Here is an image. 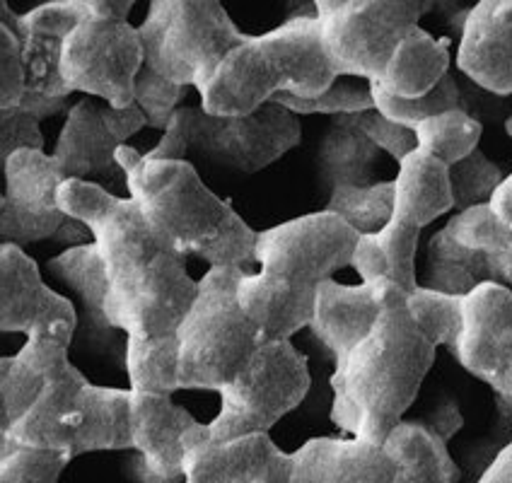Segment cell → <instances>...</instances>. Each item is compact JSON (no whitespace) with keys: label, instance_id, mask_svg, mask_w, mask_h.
<instances>
[{"label":"cell","instance_id":"1","mask_svg":"<svg viewBox=\"0 0 512 483\" xmlns=\"http://www.w3.org/2000/svg\"><path fill=\"white\" fill-rule=\"evenodd\" d=\"M58 203L95 237L107 269V322L124 331L126 348L177 339L199 281L184 269L182 256L155 242L138 203L87 179H66Z\"/></svg>","mask_w":512,"mask_h":483},{"label":"cell","instance_id":"2","mask_svg":"<svg viewBox=\"0 0 512 483\" xmlns=\"http://www.w3.org/2000/svg\"><path fill=\"white\" fill-rule=\"evenodd\" d=\"M433 363L435 346L406 310V293L387 281L375 327L336 360L331 421L353 438L384 445L416 401Z\"/></svg>","mask_w":512,"mask_h":483},{"label":"cell","instance_id":"3","mask_svg":"<svg viewBox=\"0 0 512 483\" xmlns=\"http://www.w3.org/2000/svg\"><path fill=\"white\" fill-rule=\"evenodd\" d=\"M360 235L336 213L300 215L259 232V273H244L237 295L242 310L269 339H290L310 327L319 285L353 264Z\"/></svg>","mask_w":512,"mask_h":483},{"label":"cell","instance_id":"4","mask_svg":"<svg viewBox=\"0 0 512 483\" xmlns=\"http://www.w3.org/2000/svg\"><path fill=\"white\" fill-rule=\"evenodd\" d=\"M131 199L141 208L150 235L165 252L196 254L211 266L256 264L254 232L230 201L218 199L189 160H153L131 145L116 150Z\"/></svg>","mask_w":512,"mask_h":483},{"label":"cell","instance_id":"5","mask_svg":"<svg viewBox=\"0 0 512 483\" xmlns=\"http://www.w3.org/2000/svg\"><path fill=\"white\" fill-rule=\"evenodd\" d=\"M75 327L44 331L46 380L37 401L3 438L75 459L90 452L133 450L131 389L95 387L68 358Z\"/></svg>","mask_w":512,"mask_h":483},{"label":"cell","instance_id":"6","mask_svg":"<svg viewBox=\"0 0 512 483\" xmlns=\"http://www.w3.org/2000/svg\"><path fill=\"white\" fill-rule=\"evenodd\" d=\"M319 17H295L232 49L201 87L208 114H252L276 95L319 97L339 80Z\"/></svg>","mask_w":512,"mask_h":483},{"label":"cell","instance_id":"7","mask_svg":"<svg viewBox=\"0 0 512 483\" xmlns=\"http://www.w3.org/2000/svg\"><path fill=\"white\" fill-rule=\"evenodd\" d=\"M240 266H211L199 281L194 305L177 329L179 389H220L247 368L266 341L259 324L242 310Z\"/></svg>","mask_w":512,"mask_h":483},{"label":"cell","instance_id":"8","mask_svg":"<svg viewBox=\"0 0 512 483\" xmlns=\"http://www.w3.org/2000/svg\"><path fill=\"white\" fill-rule=\"evenodd\" d=\"M298 116L276 102L252 114H208L203 107H179L150 150L153 160H189L191 155L223 170L256 174L300 145Z\"/></svg>","mask_w":512,"mask_h":483},{"label":"cell","instance_id":"9","mask_svg":"<svg viewBox=\"0 0 512 483\" xmlns=\"http://www.w3.org/2000/svg\"><path fill=\"white\" fill-rule=\"evenodd\" d=\"M450 211H455V203L447 165L416 148L399 162L392 218L375 235L360 237L351 266L363 281H389L404 293H413L418 288V237L423 228Z\"/></svg>","mask_w":512,"mask_h":483},{"label":"cell","instance_id":"10","mask_svg":"<svg viewBox=\"0 0 512 483\" xmlns=\"http://www.w3.org/2000/svg\"><path fill=\"white\" fill-rule=\"evenodd\" d=\"M145 66L174 85L201 90L247 34L232 22L223 0H150L138 27Z\"/></svg>","mask_w":512,"mask_h":483},{"label":"cell","instance_id":"11","mask_svg":"<svg viewBox=\"0 0 512 483\" xmlns=\"http://www.w3.org/2000/svg\"><path fill=\"white\" fill-rule=\"evenodd\" d=\"M307 358L290 339H269L249 365L220 389V413L208 423V438L228 442L269 430L295 411L310 392Z\"/></svg>","mask_w":512,"mask_h":483},{"label":"cell","instance_id":"12","mask_svg":"<svg viewBox=\"0 0 512 483\" xmlns=\"http://www.w3.org/2000/svg\"><path fill=\"white\" fill-rule=\"evenodd\" d=\"M5 191L0 206V240L27 247L34 242H95L90 228L63 213L58 189L66 182L54 155L44 150H17L3 162Z\"/></svg>","mask_w":512,"mask_h":483},{"label":"cell","instance_id":"13","mask_svg":"<svg viewBox=\"0 0 512 483\" xmlns=\"http://www.w3.org/2000/svg\"><path fill=\"white\" fill-rule=\"evenodd\" d=\"M428 288L467 295L481 283L512 290V230L491 206L459 211L428 242Z\"/></svg>","mask_w":512,"mask_h":483},{"label":"cell","instance_id":"14","mask_svg":"<svg viewBox=\"0 0 512 483\" xmlns=\"http://www.w3.org/2000/svg\"><path fill=\"white\" fill-rule=\"evenodd\" d=\"M430 8L433 0H343L334 13L319 17L336 73L380 80L401 39Z\"/></svg>","mask_w":512,"mask_h":483},{"label":"cell","instance_id":"15","mask_svg":"<svg viewBox=\"0 0 512 483\" xmlns=\"http://www.w3.org/2000/svg\"><path fill=\"white\" fill-rule=\"evenodd\" d=\"M143 66L141 32L128 20L83 15L63 44L61 73L68 90L119 109L133 104V87Z\"/></svg>","mask_w":512,"mask_h":483},{"label":"cell","instance_id":"16","mask_svg":"<svg viewBox=\"0 0 512 483\" xmlns=\"http://www.w3.org/2000/svg\"><path fill=\"white\" fill-rule=\"evenodd\" d=\"M464 370L512 399V290L481 283L464 295L462 334L452 351Z\"/></svg>","mask_w":512,"mask_h":483},{"label":"cell","instance_id":"17","mask_svg":"<svg viewBox=\"0 0 512 483\" xmlns=\"http://www.w3.org/2000/svg\"><path fill=\"white\" fill-rule=\"evenodd\" d=\"M145 126H148V119L136 104L119 109L107 102L83 100L68 109L54 160L66 179L104 174L119 167L116 150Z\"/></svg>","mask_w":512,"mask_h":483},{"label":"cell","instance_id":"18","mask_svg":"<svg viewBox=\"0 0 512 483\" xmlns=\"http://www.w3.org/2000/svg\"><path fill=\"white\" fill-rule=\"evenodd\" d=\"M290 469V455L269 433L215 442L199 423L184 440L186 483H290Z\"/></svg>","mask_w":512,"mask_h":483},{"label":"cell","instance_id":"19","mask_svg":"<svg viewBox=\"0 0 512 483\" xmlns=\"http://www.w3.org/2000/svg\"><path fill=\"white\" fill-rule=\"evenodd\" d=\"M199 426L182 406L172 404L170 394L131 389L133 476L141 483L184 481V440Z\"/></svg>","mask_w":512,"mask_h":483},{"label":"cell","instance_id":"20","mask_svg":"<svg viewBox=\"0 0 512 483\" xmlns=\"http://www.w3.org/2000/svg\"><path fill=\"white\" fill-rule=\"evenodd\" d=\"M56 324H78L73 302L44 283L22 247L0 244V329L29 336Z\"/></svg>","mask_w":512,"mask_h":483},{"label":"cell","instance_id":"21","mask_svg":"<svg viewBox=\"0 0 512 483\" xmlns=\"http://www.w3.org/2000/svg\"><path fill=\"white\" fill-rule=\"evenodd\" d=\"M457 66L493 95H512V0H479L464 17Z\"/></svg>","mask_w":512,"mask_h":483},{"label":"cell","instance_id":"22","mask_svg":"<svg viewBox=\"0 0 512 483\" xmlns=\"http://www.w3.org/2000/svg\"><path fill=\"white\" fill-rule=\"evenodd\" d=\"M80 20L83 15L68 0H51L25 15H17L13 29L22 42L27 92L51 97V100L71 97L61 73V56L66 37L78 27Z\"/></svg>","mask_w":512,"mask_h":483},{"label":"cell","instance_id":"23","mask_svg":"<svg viewBox=\"0 0 512 483\" xmlns=\"http://www.w3.org/2000/svg\"><path fill=\"white\" fill-rule=\"evenodd\" d=\"M290 483H394L399 464L382 445L314 438L290 452Z\"/></svg>","mask_w":512,"mask_h":483},{"label":"cell","instance_id":"24","mask_svg":"<svg viewBox=\"0 0 512 483\" xmlns=\"http://www.w3.org/2000/svg\"><path fill=\"white\" fill-rule=\"evenodd\" d=\"M384 285L387 281L341 285L331 278L319 285L310 327L334 360L346 356L375 327L382 312Z\"/></svg>","mask_w":512,"mask_h":483},{"label":"cell","instance_id":"25","mask_svg":"<svg viewBox=\"0 0 512 483\" xmlns=\"http://www.w3.org/2000/svg\"><path fill=\"white\" fill-rule=\"evenodd\" d=\"M450 73V42L413 27L389 58L382 78L375 80L392 95L413 100L433 90Z\"/></svg>","mask_w":512,"mask_h":483},{"label":"cell","instance_id":"26","mask_svg":"<svg viewBox=\"0 0 512 483\" xmlns=\"http://www.w3.org/2000/svg\"><path fill=\"white\" fill-rule=\"evenodd\" d=\"M384 450L397 459L394 483H457L459 469L447 452V442L426 423L401 421L384 440Z\"/></svg>","mask_w":512,"mask_h":483},{"label":"cell","instance_id":"27","mask_svg":"<svg viewBox=\"0 0 512 483\" xmlns=\"http://www.w3.org/2000/svg\"><path fill=\"white\" fill-rule=\"evenodd\" d=\"M380 148L358 124V114L334 116L319 143V177L336 189L341 184H365L375 167Z\"/></svg>","mask_w":512,"mask_h":483},{"label":"cell","instance_id":"28","mask_svg":"<svg viewBox=\"0 0 512 483\" xmlns=\"http://www.w3.org/2000/svg\"><path fill=\"white\" fill-rule=\"evenodd\" d=\"M46 380L44 331H34L15 356L0 360V433H8L42 394Z\"/></svg>","mask_w":512,"mask_h":483},{"label":"cell","instance_id":"29","mask_svg":"<svg viewBox=\"0 0 512 483\" xmlns=\"http://www.w3.org/2000/svg\"><path fill=\"white\" fill-rule=\"evenodd\" d=\"M51 276H56L66 288H71L83 302L85 319L95 331H109L107 322V269L95 242L78 244L66 249L46 264Z\"/></svg>","mask_w":512,"mask_h":483},{"label":"cell","instance_id":"30","mask_svg":"<svg viewBox=\"0 0 512 483\" xmlns=\"http://www.w3.org/2000/svg\"><path fill=\"white\" fill-rule=\"evenodd\" d=\"M413 133H416L418 148L450 167L474 150H479L484 126L464 109H450V112L435 114L421 121L413 128Z\"/></svg>","mask_w":512,"mask_h":483},{"label":"cell","instance_id":"31","mask_svg":"<svg viewBox=\"0 0 512 483\" xmlns=\"http://www.w3.org/2000/svg\"><path fill=\"white\" fill-rule=\"evenodd\" d=\"M327 211L346 220L360 237L375 235L392 218L394 182L336 186L331 189Z\"/></svg>","mask_w":512,"mask_h":483},{"label":"cell","instance_id":"32","mask_svg":"<svg viewBox=\"0 0 512 483\" xmlns=\"http://www.w3.org/2000/svg\"><path fill=\"white\" fill-rule=\"evenodd\" d=\"M406 310L435 348L445 346L450 353L455 351L459 334H462L464 295L418 285L413 293H406Z\"/></svg>","mask_w":512,"mask_h":483},{"label":"cell","instance_id":"33","mask_svg":"<svg viewBox=\"0 0 512 483\" xmlns=\"http://www.w3.org/2000/svg\"><path fill=\"white\" fill-rule=\"evenodd\" d=\"M370 90L377 112L387 116V119L397 121L399 126L411 128V131L421 124V121L430 119V116L450 112V109H464L462 92H459L457 80L452 78V73H447L433 90L426 92V95L413 97V100H404V97L392 95V92H387L377 83H370Z\"/></svg>","mask_w":512,"mask_h":483},{"label":"cell","instance_id":"34","mask_svg":"<svg viewBox=\"0 0 512 483\" xmlns=\"http://www.w3.org/2000/svg\"><path fill=\"white\" fill-rule=\"evenodd\" d=\"M447 177H450L452 203L459 213L474 206H488L498 186L503 184L505 174L481 150H474L464 160L447 167Z\"/></svg>","mask_w":512,"mask_h":483},{"label":"cell","instance_id":"35","mask_svg":"<svg viewBox=\"0 0 512 483\" xmlns=\"http://www.w3.org/2000/svg\"><path fill=\"white\" fill-rule=\"evenodd\" d=\"M68 462L71 459L61 452L34 450L3 438L0 483H58Z\"/></svg>","mask_w":512,"mask_h":483},{"label":"cell","instance_id":"36","mask_svg":"<svg viewBox=\"0 0 512 483\" xmlns=\"http://www.w3.org/2000/svg\"><path fill=\"white\" fill-rule=\"evenodd\" d=\"M271 102L278 107L288 109L295 116H314V114H327V116H341V114H363L375 109V100H372L370 83L368 87H360L353 83H339L329 87L319 97H295V95H276Z\"/></svg>","mask_w":512,"mask_h":483},{"label":"cell","instance_id":"37","mask_svg":"<svg viewBox=\"0 0 512 483\" xmlns=\"http://www.w3.org/2000/svg\"><path fill=\"white\" fill-rule=\"evenodd\" d=\"M186 92H189V87L174 85L160 73H155L153 68L143 66L136 78V87H133V104L145 114L150 128L165 131Z\"/></svg>","mask_w":512,"mask_h":483},{"label":"cell","instance_id":"38","mask_svg":"<svg viewBox=\"0 0 512 483\" xmlns=\"http://www.w3.org/2000/svg\"><path fill=\"white\" fill-rule=\"evenodd\" d=\"M27 92V71L22 42L15 29L0 27V109L20 107Z\"/></svg>","mask_w":512,"mask_h":483},{"label":"cell","instance_id":"39","mask_svg":"<svg viewBox=\"0 0 512 483\" xmlns=\"http://www.w3.org/2000/svg\"><path fill=\"white\" fill-rule=\"evenodd\" d=\"M358 124L377 148L384 150L387 155H392L397 162H404L406 157L418 148L416 133H413L411 128L399 126L397 121L387 119V116L377 112V109L358 114Z\"/></svg>","mask_w":512,"mask_h":483},{"label":"cell","instance_id":"40","mask_svg":"<svg viewBox=\"0 0 512 483\" xmlns=\"http://www.w3.org/2000/svg\"><path fill=\"white\" fill-rule=\"evenodd\" d=\"M17 150H44L39 119L22 107L0 109V157L3 162Z\"/></svg>","mask_w":512,"mask_h":483},{"label":"cell","instance_id":"41","mask_svg":"<svg viewBox=\"0 0 512 483\" xmlns=\"http://www.w3.org/2000/svg\"><path fill=\"white\" fill-rule=\"evenodd\" d=\"M80 15L107 17V20H128L138 0H68Z\"/></svg>","mask_w":512,"mask_h":483},{"label":"cell","instance_id":"42","mask_svg":"<svg viewBox=\"0 0 512 483\" xmlns=\"http://www.w3.org/2000/svg\"><path fill=\"white\" fill-rule=\"evenodd\" d=\"M462 423H464V418H462V413H459V406L455 404V401H442L438 409H435L433 416H430V423H426V426L433 430L438 438L447 442L459 428H462Z\"/></svg>","mask_w":512,"mask_h":483},{"label":"cell","instance_id":"43","mask_svg":"<svg viewBox=\"0 0 512 483\" xmlns=\"http://www.w3.org/2000/svg\"><path fill=\"white\" fill-rule=\"evenodd\" d=\"M20 107L42 121V119H51V116L61 114L63 109L68 107V100H51V97H42V95H32V92H25Z\"/></svg>","mask_w":512,"mask_h":483},{"label":"cell","instance_id":"44","mask_svg":"<svg viewBox=\"0 0 512 483\" xmlns=\"http://www.w3.org/2000/svg\"><path fill=\"white\" fill-rule=\"evenodd\" d=\"M479 483H512V442L498 452L496 459L488 464Z\"/></svg>","mask_w":512,"mask_h":483},{"label":"cell","instance_id":"45","mask_svg":"<svg viewBox=\"0 0 512 483\" xmlns=\"http://www.w3.org/2000/svg\"><path fill=\"white\" fill-rule=\"evenodd\" d=\"M488 206H491V211L512 230V174L503 179V184L498 186Z\"/></svg>","mask_w":512,"mask_h":483},{"label":"cell","instance_id":"46","mask_svg":"<svg viewBox=\"0 0 512 483\" xmlns=\"http://www.w3.org/2000/svg\"><path fill=\"white\" fill-rule=\"evenodd\" d=\"M314 8H317V17H327L329 13H334L339 5H343V0H312Z\"/></svg>","mask_w":512,"mask_h":483},{"label":"cell","instance_id":"47","mask_svg":"<svg viewBox=\"0 0 512 483\" xmlns=\"http://www.w3.org/2000/svg\"><path fill=\"white\" fill-rule=\"evenodd\" d=\"M505 131H508V136L512 138V116H510L508 121H505Z\"/></svg>","mask_w":512,"mask_h":483}]
</instances>
